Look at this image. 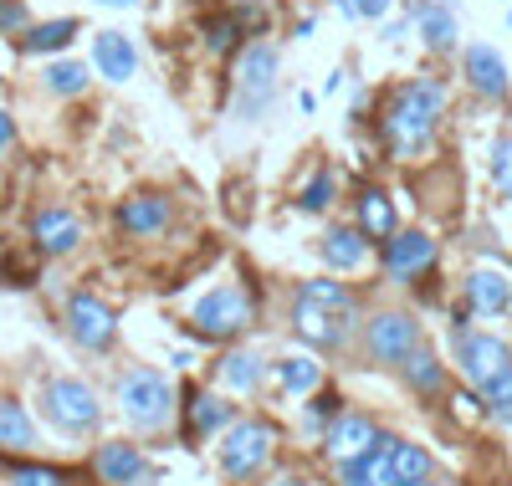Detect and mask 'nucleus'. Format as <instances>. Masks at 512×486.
Listing matches in <instances>:
<instances>
[{
    "mask_svg": "<svg viewBox=\"0 0 512 486\" xmlns=\"http://www.w3.org/2000/svg\"><path fill=\"white\" fill-rule=\"evenodd\" d=\"M446 103H451V87L436 72H415V77L395 82L379 103V144L390 149V159H400V164L431 159Z\"/></svg>",
    "mask_w": 512,
    "mask_h": 486,
    "instance_id": "obj_1",
    "label": "nucleus"
},
{
    "mask_svg": "<svg viewBox=\"0 0 512 486\" xmlns=\"http://www.w3.org/2000/svg\"><path fill=\"white\" fill-rule=\"evenodd\" d=\"M364 297L344 277H308L292 287L287 323L313 353H354L364 333Z\"/></svg>",
    "mask_w": 512,
    "mask_h": 486,
    "instance_id": "obj_2",
    "label": "nucleus"
},
{
    "mask_svg": "<svg viewBox=\"0 0 512 486\" xmlns=\"http://www.w3.org/2000/svg\"><path fill=\"white\" fill-rule=\"evenodd\" d=\"M256 318H262V302L251 297L246 282H216L210 292L195 297L190 333L205 338V343H216V348H231V343H241L256 328Z\"/></svg>",
    "mask_w": 512,
    "mask_h": 486,
    "instance_id": "obj_3",
    "label": "nucleus"
},
{
    "mask_svg": "<svg viewBox=\"0 0 512 486\" xmlns=\"http://www.w3.org/2000/svg\"><path fill=\"white\" fill-rule=\"evenodd\" d=\"M113 394H118L123 420L134 425L139 435H159V430L175 425V415H180V389H175V379H169L164 369H149V364L123 369Z\"/></svg>",
    "mask_w": 512,
    "mask_h": 486,
    "instance_id": "obj_4",
    "label": "nucleus"
},
{
    "mask_svg": "<svg viewBox=\"0 0 512 486\" xmlns=\"http://www.w3.org/2000/svg\"><path fill=\"white\" fill-rule=\"evenodd\" d=\"M420 343H425V323L415 307H369L364 333H359V364L395 374Z\"/></svg>",
    "mask_w": 512,
    "mask_h": 486,
    "instance_id": "obj_5",
    "label": "nucleus"
},
{
    "mask_svg": "<svg viewBox=\"0 0 512 486\" xmlns=\"http://www.w3.org/2000/svg\"><path fill=\"white\" fill-rule=\"evenodd\" d=\"M277 425L267 415H241L221 440H216V461H221V476L231 486H251V481H262L277 461Z\"/></svg>",
    "mask_w": 512,
    "mask_h": 486,
    "instance_id": "obj_6",
    "label": "nucleus"
},
{
    "mask_svg": "<svg viewBox=\"0 0 512 486\" xmlns=\"http://www.w3.org/2000/svg\"><path fill=\"white\" fill-rule=\"evenodd\" d=\"M41 415H47V425L62 430V435H93L103 425V400L88 379L57 374V379L41 384Z\"/></svg>",
    "mask_w": 512,
    "mask_h": 486,
    "instance_id": "obj_7",
    "label": "nucleus"
},
{
    "mask_svg": "<svg viewBox=\"0 0 512 486\" xmlns=\"http://www.w3.org/2000/svg\"><path fill=\"white\" fill-rule=\"evenodd\" d=\"M451 369H461L466 389H492L502 374H512V343L502 333H487V328H472L466 338L451 343Z\"/></svg>",
    "mask_w": 512,
    "mask_h": 486,
    "instance_id": "obj_8",
    "label": "nucleus"
},
{
    "mask_svg": "<svg viewBox=\"0 0 512 486\" xmlns=\"http://www.w3.org/2000/svg\"><path fill=\"white\" fill-rule=\"evenodd\" d=\"M441 261V241L425 226H400L390 241L379 246V272L390 277L395 287H415L420 277H431Z\"/></svg>",
    "mask_w": 512,
    "mask_h": 486,
    "instance_id": "obj_9",
    "label": "nucleus"
},
{
    "mask_svg": "<svg viewBox=\"0 0 512 486\" xmlns=\"http://www.w3.org/2000/svg\"><path fill=\"white\" fill-rule=\"evenodd\" d=\"M272 98H277V47L272 41H251L236 67V118L256 123L272 108Z\"/></svg>",
    "mask_w": 512,
    "mask_h": 486,
    "instance_id": "obj_10",
    "label": "nucleus"
},
{
    "mask_svg": "<svg viewBox=\"0 0 512 486\" xmlns=\"http://www.w3.org/2000/svg\"><path fill=\"white\" fill-rule=\"evenodd\" d=\"M67 333L77 348L88 353H108L118 343V313L98 297V292H72L67 297Z\"/></svg>",
    "mask_w": 512,
    "mask_h": 486,
    "instance_id": "obj_11",
    "label": "nucleus"
},
{
    "mask_svg": "<svg viewBox=\"0 0 512 486\" xmlns=\"http://www.w3.org/2000/svg\"><path fill=\"white\" fill-rule=\"evenodd\" d=\"M93 476L103 486H159V466L149 461L144 446H134V440H103L98 456H93Z\"/></svg>",
    "mask_w": 512,
    "mask_h": 486,
    "instance_id": "obj_12",
    "label": "nucleus"
},
{
    "mask_svg": "<svg viewBox=\"0 0 512 486\" xmlns=\"http://www.w3.org/2000/svg\"><path fill=\"white\" fill-rule=\"evenodd\" d=\"M461 82L472 87L482 103H512V72L507 57L487 41H466L461 47Z\"/></svg>",
    "mask_w": 512,
    "mask_h": 486,
    "instance_id": "obj_13",
    "label": "nucleus"
},
{
    "mask_svg": "<svg viewBox=\"0 0 512 486\" xmlns=\"http://www.w3.org/2000/svg\"><path fill=\"white\" fill-rule=\"evenodd\" d=\"M118 231L123 236H134V241H154L164 236L169 226H175V195H164V190H139V195H128L118 200Z\"/></svg>",
    "mask_w": 512,
    "mask_h": 486,
    "instance_id": "obj_14",
    "label": "nucleus"
},
{
    "mask_svg": "<svg viewBox=\"0 0 512 486\" xmlns=\"http://www.w3.org/2000/svg\"><path fill=\"white\" fill-rule=\"evenodd\" d=\"M318 261L328 267V277H359L369 261H374V241L359 231V226H328L323 236H318Z\"/></svg>",
    "mask_w": 512,
    "mask_h": 486,
    "instance_id": "obj_15",
    "label": "nucleus"
},
{
    "mask_svg": "<svg viewBox=\"0 0 512 486\" xmlns=\"http://www.w3.org/2000/svg\"><path fill=\"white\" fill-rule=\"evenodd\" d=\"M216 379L231 394H262L272 384V359L256 343H231V348H221V359H216Z\"/></svg>",
    "mask_w": 512,
    "mask_h": 486,
    "instance_id": "obj_16",
    "label": "nucleus"
},
{
    "mask_svg": "<svg viewBox=\"0 0 512 486\" xmlns=\"http://www.w3.org/2000/svg\"><path fill=\"white\" fill-rule=\"evenodd\" d=\"M180 415H185V435H190V440L226 435V430L241 420V410L226 400V394H216V389H185V394H180Z\"/></svg>",
    "mask_w": 512,
    "mask_h": 486,
    "instance_id": "obj_17",
    "label": "nucleus"
},
{
    "mask_svg": "<svg viewBox=\"0 0 512 486\" xmlns=\"http://www.w3.org/2000/svg\"><path fill=\"white\" fill-rule=\"evenodd\" d=\"M461 302L472 307L477 318H507L512 313V272L502 267H472L461 272Z\"/></svg>",
    "mask_w": 512,
    "mask_h": 486,
    "instance_id": "obj_18",
    "label": "nucleus"
},
{
    "mask_svg": "<svg viewBox=\"0 0 512 486\" xmlns=\"http://www.w3.org/2000/svg\"><path fill=\"white\" fill-rule=\"evenodd\" d=\"M395 374H400V384L415 394L420 405H436V400H446V394H451V364L441 359V353H436L431 343H420V348L410 353V359H405Z\"/></svg>",
    "mask_w": 512,
    "mask_h": 486,
    "instance_id": "obj_19",
    "label": "nucleus"
},
{
    "mask_svg": "<svg viewBox=\"0 0 512 486\" xmlns=\"http://www.w3.org/2000/svg\"><path fill=\"white\" fill-rule=\"evenodd\" d=\"M272 384H277V394H287V400L303 405L308 394H318L328 384V374H323L313 348H287V353H277V359H272Z\"/></svg>",
    "mask_w": 512,
    "mask_h": 486,
    "instance_id": "obj_20",
    "label": "nucleus"
},
{
    "mask_svg": "<svg viewBox=\"0 0 512 486\" xmlns=\"http://www.w3.org/2000/svg\"><path fill=\"white\" fill-rule=\"evenodd\" d=\"M410 26H415L425 52H456L461 47V16H456L451 0H415Z\"/></svg>",
    "mask_w": 512,
    "mask_h": 486,
    "instance_id": "obj_21",
    "label": "nucleus"
},
{
    "mask_svg": "<svg viewBox=\"0 0 512 486\" xmlns=\"http://www.w3.org/2000/svg\"><path fill=\"white\" fill-rule=\"evenodd\" d=\"M379 420L369 415V410H344L333 425H328V435H323V456L338 466V461H354V456H364L374 440H379Z\"/></svg>",
    "mask_w": 512,
    "mask_h": 486,
    "instance_id": "obj_22",
    "label": "nucleus"
},
{
    "mask_svg": "<svg viewBox=\"0 0 512 486\" xmlns=\"http://www.w3.org/2000/svg\"><path fill=\"white\" fill-rule=\"evenodd\" d=\"M31 241L41 256H72L82 246V220L67 205H41L31 215Z\"/></svg>",
    "mask_w": 512,
    "mask_h": 486,
    "instance_id": "obj_23",
    "label": "nucleus"
},
{
    "mask_svg": "<svg viewBox=\"0 0 512 486\" xmlns=\"http://www.w3.org/2000/svg\"><path fill=\"white\" fill-rule=\"evenodd\" d=\"M390 446H395V430H379V440L354 456V461H338L333 481L338 486H395V466H390Z\"/></svg>",
    "mask_w": 512,
    "mask_h": 486,
    "instance_id": "obj_24",
    "label": "nucleus"
},
{
    "mask_svg": "<svg viewBox=\"0 0 512 486\" xmlns=\"http://www.w3.org/2000/svg\"><path fill=\"white\" fill-rule=\"evenodd\" d=\"M354 226H359L374 246L390 241V236L400 231V210H395L390 190H384V185H359V195H354Z\"/></svg>",
    "mask_w": 512,
    "mask_h": 486,
    "instance_id": "obj_25",
    "label": "nucleus"
},
{
    "mask_svg": "<svg viewBox=\"0 0 512 486\" xmlns=\"http://www.w3.org/2000/svg\"><path fill=\"white\" fill-rule=\"evenodd\" d=\"M93 67H98V77H108V82H128V77L139 72L134 36H123V31H93Z\"/></svg>",
    "mask_w": 512,
    "mask_h": 486,
    "instance_id": "obj_26",
    "label": "nucleus"
},
{
    "mask_svg": "<svg viewBox=\"0 0 512 486\" xmlns=\"http://www.w3.org/2000/svg\"><path fill=\"white\" fill-rule=\"evenodd\" d=\"M77 31H82V21H77V16L41 21V26H31V31L21 36V52H26V57H57V52H67L72 41H77Z\"/></svg>",
    "mask_w": 512,
    "mask_h": 486,
    "instance_id": "obj_27",
    "label": "nucleus"
},
{
    "mask_svg": "<svg viewBox=\"0 0 512 486\" xmlns=\"http://www.w3.org/2000/svg\"><path fill=\"white\" fill-rule=\"evenodd\" d=\"M390 466H395V486H425V481L436 476V456L425 451L420 440H405V435H395Z\"/></svg>",
    "mask_w": 512,
    "mask_h": 486,
    "instance_id": "obj_28",
    "label": "nucleus"
},
{
    "mask_svg": "<svg viewBox=\"0 0 512 486\" xmlns=\"http://www.w3.org/2000/svg\"><path fill=\"white\" fill-rule=\"evenodd\" d=\"M200 31H205V52L216 57V62L241 57V52L251 47V36L241 31V21H236V11H231V6H226V11H216V16H210Z\"/></svg>",
    "mask_w": 512,
    "mask_h": 486,
    "instance_id": "obj_29",
    "label": "nucleus"
},
{
    "mask_svg": "<svg viewBox=\"0 0 512 486\" xmlns=\"http://www.w3.org/2000/svg\"><path fill=\"white\" fill-rule=\"evenodd\" d=\"M88 82H93V67H82L72 57H57L41 67V87H47L52 98H82L88 93Z\"/></svg>",
    "mask_w": 512,
    "mask_h": 486,
    "instance_id": "obj_30",
    "label": "nucleus"
},
{
    "mask_svg": "<svg viewBox=\"0 0 512 486\" xmlns=\"http://www.w3.org/2000/svg\"><path fill=\"white\" fill-rule=\"evenodd\" d=\"M349 410V400H344V389H333V384H323L318 394H308V400H303V430L308 435H328V425L338 420V415H344Z\"/></svg>",
    "mask_w": 512,
    "mask_h": 486,
    "instance_id": "obj_31",
    "label": "nucleus"
},
{
    "mask_svg": "<svg viewBox=\"0 0 512 486\" xmlns=\"http://www.w3.org/2000/svg\"><path fill=\"white\" fill-rule=\"evenodd\" d=\"M333 200H338V174L328 164H318L308 180L297 185V210H303V215H328Z\"/></svg>",
    "mask_w": 512,
    "mask_h": 486,
    "instance_id": "obj_32",
    "label": "nucleus"
},
{
    "mask_svg": "<svg viewBox=\"0 0 512 486\" xmlns=\"http://www.w3.org/2000/svg\"><path fill=\"white\" fill-rule=\"evenodd\" d=\"M0 446L6 451H31L36 446V420L26 415L21 400H0Z\"/></svg>",
    "mask_w": 512,
    "mask_h": 486,
    "instance_id": "obj_33",
    "label": "nucleus"
},
{
    "mask_svg": "<svg viewBox=\"0 0 512 486\" xmlns=\"http://www.w3.org/2000/svg\"><path fill=\"white\" fill-rule=\"evenodd\" d=\"M482 400H487V420L512 430V374H502L492 389H482Z\"/></svg>",
    "mask_w": 512,
    "mask_h": 486,
    "instance_id": "obj_34",
    "label": "nucleus"
},
{
    "mask_svg": "<svg viewBox=\"0 0 512 486\" xmlns=\"http://www.w3.org/2000/svg\"><path fill=\"white\" fill-rule=\"evenodd\" d=\"M492 180H497L502 200L512 205V134H502V139L492 144Z\"/></svg>",
    "mask_w": 512,
    "mask_h": 486,
    "instance_id": "obj_35",
    "label": "nucleus"
},
{
    "mask_svg": "<svg viewBox=\"0 0 512 486\" xmlns=\"http://www.w3.org/2000/svg\"><path fill=\"white\" fill-rule=\"evenodd\" d=\"M338 11H344L349 21H390V11H395V0H333Z\"/></svg>",
    "mask_w": 512,
    "mask_h": 486,
    "instance_id": "obj_36",
    "label": "nucleus"
},
{
    "mask_svg": "<svg viewBox=\"0 0 512 486\" xmlns=\"http://www.w3.org/2000/svg\"><path fill=\"white\" fill-rule=\"evenodd\" d=\"M11 486H67L57 466H11Z\"/></svg>",
    "mask_w": 512,
    "mask_h": 486,
    "instance_id": "obj_37",
    "label": "nucleus"
},
{
    "mask_svg": "<svg viewBox=\"0 0 512 486\" xmlns=\"http://www.w3.org/2000/svg\"><path fill=\"white\" fill-rule=\"evenodd\" d=\"M31 31V16L21 0H0V36H26Z\"/></svg>",
    "mask_w": 512,
    "mask_h": 486,
    "instance_id": "obj_38",
    "label": "nucleus"
},
{
    "mask_svg": "<svg viewBox=\"0 0 512 486\" xmlns=\"http://www.w3.org/2000/svg\"><path fill=\"white\" fill-rule=\"evenodd\" d=\"M267 486H318V481H313V476H308L303 466H287V471H277V476H272Z\"/></svg>",
    "mask_w": 512,
    "mask_h": 486,
    "instance_id": "obj_39",
    "label": "nucleus"
},
{
    "mask_svg": "<svg viewBox=\"0 0 512 486\" xmlns=\"http://www.w3.org/2000/svg\"><path fill=\"white\" fill-rule=\"evenodd\" d=\"M11 144H16V118L0 108V149H11Z\"/></svg>",
    "mask_w": 512,
    "mask_h": 486,
    "instance_id": "obj_40",
    "label": "nucleus"
},
{
    "mask_svg": "<svg viewBox=\"0 0 512 486\" xmlns=\"http://www.w3.org/2000/svg\"><path fill=\"white\" fill-rule=\"evenodd\" d=\"M344 82H349V72H344V67H333V72H328V82H323V93H338Z\"/></svg>",
    "mask_w": 512,
    "mask_h": 486,
    "instance_id": "obj_41",
    "label": "nucleus"
},
{
    "mask_svg": "<svg viewBox=\"0 0 512 486\" xmlns=\"http://www.w3.org/2000/svg\"><path fill=\"white\" fill-rule=\"evenodd\" d=\"M297 108H303V113H318V93H297Z\"/></svg>",
    "mask_w": 512,
    "mask_h": 486,
    "instance_id": "obj_42",
    "label": "nucleus"
},
{
    "mask_svg": "<svg viewBox=\"0 0 512 486\" xmlns=\"http://www.w3.org/2000/svg\"><path fill=\"white\" fill-rule=\"evenodd\" d=\"M98 6H118L123 11V6H139V0H98Z\"/></svg>",
    "mask_w": 512,
    "mask_h": 486,
    "instance_id": "obj_43",
    "label": "nucleus"
},
{
    "mask_svg": "<svg viewBox=\"0 0 512 486\" xmlns=\"http://www.w3.org/2000/svg\"><path fill=\"white\" fill-rule=\"evenodd\" d=\"M425 486H456L451 476H431V481H425Z\"/></svg>",
    "mask_w": 512,
    "mask_h": 486,
    "instance_id": "obj_44",
    "label": "nucleus"
},
{
    "mask_svg": "<svg viewBox=\"0 0 512 486\" xmlns=\"http://www.w3.org/2000/svg\"><path fill=\"white\" fill-rule=\"evenodd\" d=\"M507 31H512V11H507Z\"/></svg>",
    "mask_w": 512,
    "mask_h": 486,
    "instance_id": "obj_45",
    "label": "nucleus"
},
{
    "mask_svg": "<svg viewBox=\"0 0 512 486\" xmlns=\"http://www.w3.org/2000/svg\"><path fill=\"white\" fill-rule=\"evenodd\" d=\"M502 6H507V0H502Z\"/></svg>",
    "mask_w": 512,
    "mask_h": 486,
    "instance_id": "obj_46",
    "label": "nucleus"
}]
</instances>
